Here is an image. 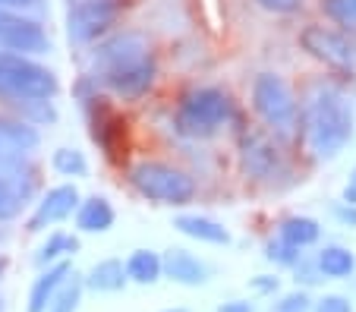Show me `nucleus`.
<instances>
[{
  "instance_id": "obj_1",
  "label": "nucleus",
  "mask_w": 356,
  "mask_h": 312,
  "mask_svg": "<svg viewBox=\"0 0 356 312\" xmlns=\"http://www.w3.org/2000/svg\"><path fill=\"white\" fill-rule=\"evenodd\" d=\"M92 76L120 101L145 98L158 79L155 51L142 32H114L95 41Z\"/></svg>"
},
{
  "instance_id": "obj_2",
  "label": "nucleus",
  "mask_w": 356,
  "mask_h": 312,
  "mask_svg": "<svg viewBox=\"0 0 356 312\" xmlns=\"http://www.w3.org/2000/svg\"><path fill=\"white\" fill-rule=\"evenodd\" d=\"M353 98L334 82H312L300 101V139L316 161H334L353 139Z\"/></svg>"
},
{
  "instance_id": "obj_3",
  "label": "nucleus",
  "mask_w": 356,
  "mask_h": 312,
  "mask_svg": "<svg viewBox=\"0 0 356 312\" xmlns=\"http://www.w3.org/2000/svg\"><path fill=\"white\" fill-rule=\"evenodd\" d=\"M249 104L281 145L300 139V98L281 73H259L249 85Z\"/></svg>"
},
{
  "instance_id": "obj_4",
  "label": "nucleus",
  "mask_w": 356,
  "mask_h": 312,
  "mask_svg": "<svg viewBox=\"0 0 356 312\" xmlns=\"http://www.w3.org/2000/svg\"><path fill=\"white\" fill-rule=\"evenodd\" d=\"M234 114H236V108H234V98H230L227 88L193 85L177 101L174 126H177V133H183L189 139H211L234 120Z\"/></svg>"
},
{
  "instance_id": "obj_5",
  "label": "nucleus",
  "mask_w": 356,
  "mask_h": 312,
  "mask_svg": "<svg viewBox=\"0 0 356 312\" xmlns=\"http://www.w3.org/2000/svg\"><path fill=\"white\" fill-rule=\"evenodd\" d=\"M129 186L139 192L142 199L155 205H168V208H183L195 199L199 186L189 170L177 167L170 161H158V158H142L129 167Z\"/></svg>"
},
{
  "instance_id": "obj_6",
  "label": "nucleus",
  "mask_w": 356,
  "mask_h": 312,
  "mask_svg": "<svg viewBox=\"0 0 356 312\" xmlns=\"http://www.w3.org/2000/svg\"><path fill=\"white\" fill-rule=\"evenodd\" d=\"M54 69H47L35 57L10 54L0 51V98H7L13 104H32V101H51L57 95Z\"/></svg>"
},
{
  "instance_id": "obj_7",
  "label": "nucleus",
  "mask_w": 356,
  "mask_h": 312,
  "mask_svg": "<svg viewBox=\"0 0 356 312\" xmlns=\"http://www.w3.org/2000/svg\"><path fill=\"white\" fill-rule=\"evenodd\" d=\"M236 161L240 174L252 183L271 186L287 174V155L284 145L271 136L265 126H243L236 136Z\"/></svg>"
},
{
  "instance_id": "obj_8",
  "label": "nucleus",
  "mask_w": 356,
  "mask_h": 312,
  "mask_svg": "<svg viewBox=\"0 0 356 312\" xmlns=\"http://www.w3.org/2000/svg\"><path fill=\"white\" fill-rule=\"evenodd\" d=\"M300 48L318 60L325 69H334L341 76H356V38L325 22H306L300 28Z\"/></svg>"
},
{
  "instance_id": "obj_9",
  "label": "nucleus",
  "mask_w": 356,
  "mask_h": 312,
  "mask_svg": "<svg viewBox=\"0 0 356 312\" xmlns=\"http://www.w3.org/2000/svg\"><path fill=\"white\" fill-rule=\"evenodd\" d=\"M127 13V0H76L67 13V38L76 48L95 44L117 28Z\"/></svg>"
},
{
  "instance_id": "obj_10",
  "label": "nucleus",
  "mask_w": 356,
  "mask_h": 312,
  "mask_svg": "<svg viewBox=\"0 0 356 312\" xmlns=\"http://www.w3.org/2000/svg\"><path fill=\"white\" fill-rule=\"evenodd\" d=\"M0 51L22 57H44L51 51V35L38 19L26 16L22 10L0 7Z\"/></svg>"
},
{
  "instance_id": "obj_11",
  "label": "nucleus",
  "mask_w": 356,
  "mask_h": 312,
  "mask_svg": "<svg viewBox=\"0 0 356 312\" xmlns=\"http://www.w3.org/2000/svg\"><path fill=\"white\" fill-rule=\"evenodd\" d=\"M82 104H86L88 126H92L88 129V133H92V142L108 158H117L120 149L127 145V123H123V117L117 114L108 98L98 95V92H95L92 98H86Z\"/></svg>"
},
{
  "instance_id": "obj_12",
  "label": "nucleus",
  "mask_w": 356,
  "mask_h": 312,
  "mask_svg": "<svg viewBox=\"0 0 356 312\" xmlns=\"http://www.w3.org/2000/svg\"><path fill=\"white\" fill-rule=\"evenodd\" d=\"M79 202H82V196H79V190H76V183L51 186V190H44L41 199L35 202V211H32V217H29L26 231L29 233H44L47 227L63 224L67 217L76 215Z\"/></svg>"
},
{
  "instance_id": "obj_13",
  "label": "nucleus",
  "mask_w": 356,
  "mask_h": 312,
  "mask_svg": "<svg viewBox=\"0 0 356 312\" xmlns=\"http://www.w3.org/2000/svg\"><path fill=\"white\" fill-rule=\"evenodd\" d=\"M41 145V133L29 120H7L0 117V174L19 167L29 161L35 149Z\"/></svg>"
},
{
  "instance_id": "obj_14",
  "label": "nucleus",
  "mask_w": 356,
  "mask_h": 312,
  "mask_svg": "<svg viewBox=\"0 0 356 312\" xmlns=\"http://www.w3.org/2000/svg\"><path fill=\"white\" fill-rule=\"evenodd\" d=\"M161 278L174 281L180 287H202L209 284L211 268L195 252L183 249V246H170L168 252H161Z\"/></svg>"
},
{
  "instance_id": "obj_15",
  "label": "nucleus",
  "mask_w": 356,
  "mask_h": 312,
  "mask_svg": "<svg viewBox=\"0 0 356 312\" xmlns=\"http://www.w3.org/2000/svg\"><path fill=\"white\" fill-rule=\"evenodd\" d=\"M70 278H73V265H70V258H63V262H54V265H47V268H41V274L35 278L32 290H29L26 312H44L47 306L54 303V297L60 293V287L67 284Z\"/></svg>"
},
{
  "instance_id": "obj_16",
  "label": "nucleus",
  "mask_w": 356,
  "mask_h": 312,
  "mask_svg": "<svg viewBox=\"0 0 356 312\" xmlns=\"http://www.w3.org/2000/svg\"><path fill=\"white\" fill-rule=\"evenodd\" d=\"M174 227L183 233V237L195 240V243H209V246H227L230 243V231L215 221L209 215H177Z\"/></svg>"
},
{
  "instance_id": "obj_17",
  "label": "nucleus",
  "mask_w": 356,
  "mask_h": 312,
  "mask_svg": "<svg viewBox=\"0 0 356 312\" xmlns=\"http://www.w3.org/2000/svg\"><path fill=\"white\" fill-rule=\"evenodd\" d=\"M73 217L82 233H108L117 221V208L111 205L108 196H88L79 202Z\"/></svg>"
},
{
  "instance_id": "obj_18",
  "label": "nucleus",
  "mask_w": 356,
  "mask_h": 312,
  "mask_svg": "<svg viewBox=\"0 0 356 312\" xmlns=\"http://www.w3.org/2000/svg\"><path fill=\"white\" fill-rule=\"evenodd\" d=\"M127 284H129V278H127V268H123L120 258H101L82 278V287L95 293H120Z\"/></svg>"
},
{
  "instance_id": "obj_19",
  "label": "nucleus",
  "mask_w": 356,
  "mask_h": 312,
  "mask_svg": "<svg viewBox=\"0 0 356 312\" xmlns=\"http://www.w3.org/2000/svg\"><path fill=\"white\" fill-rule=\"evenodd\" d=\"M277 237L284 243L296 246V249H309V246H316L322 240V224L309 215H290L277 224Z\"/></svg>"
},
{
  "instance_id": "obj_20",
  "label": "nucleus",
  "mask_w": 356,
  "mask_h": 312,
  "mask_svg": "<svg viewBox=\"0 0 356 312\" xmlns=\"http://www.w3.org/2000/svg\"><path fill=\"white\" fill-rule=\"evenodd\" d=\"M316 265L325 281H343L356 272V256L341 243H328L316 252Z\"/></svg>"
},
{
  "instance_id": "obj_21",
  "label": "nucleus",
  "mask_w": 356,
  "mask_h": 312,
  "mask_svg": "<svg viewBox=\"0 0 356 312\" xmlns=\"http://www.w3.org/2000/svg\"><path fill=\"white\" fill-rule=\"evenodd\" d=\"M129 284L152 287L161 281V252L155 249H133V256L123 262Z\"/></svg>"
},
{
  "instance_id": "obj_22",
  "label": "nucleus",
  "mask_w": 356,
  "mask_h": 312,
  "mask_svg": "<svg viewBox=\"0 0 356 312\" xmlns=\"http://www.w3.org/2000/svg\"><path fill=\"white\" fill-rule=\"evenodd\" d=\"M79 252V237H73V233H51V237L41 243V249L35 252V265L38 268H47V265H54V262H63V258L76 256Z\"/></svg>"
},
{
  "instance_id": "obj_23",
  "label": "nucleus",
  "mask_w": 356,
  "mask_h": 312,
  "mask_svg": "<svg viewBox=\"0 0 356 312\" xmlns=\"http://www.w3.org/2000/svg\"><path fill=\"white\" fill-rule=\"evenodd\" d=\"M318 10L334 28L356 35V0H318Z\"/></svg>"
},
{
  "instance_id": "obj_24",
  "label": "nucleus",
  "mask_w": 356,
  "mask_h": 312,
  "mask_svg": "<svg viewBox=\"0 0 356 312\" xmlns=\"http://www.w3.org/2000/svg\"><path fill=\"white\" fill-rule=\"evenodd\" d=\"M51 167L60 176H88V158H86V151L60 145V149L51 155Z\"/></svg>"
},
{
  "instance_id": "obj_25",
  "label": "nucleus",
  "mask_w": 356,
  "mask_h": 312,
  "mask_svg": "<svg viewBox=\"0 0 356 312\" xmlns=\"http://www.w3.org/2000/svg\"><path fill=\"white\" fill-rule=\"evenodd\" d=\"M82 293H86V287H82V278L73 272V278L67 281V284L60 287V293L54 297V303L47 306L44 312H76L82 303Z\"/></svg>"
},
{
  "instance_id": "obj_26",
  "label": "nucleus",
  "mask_w": 356,
  "mask_h": 312,
  "mask_svg": "<svg viewBox=\"0 0 356 312\" xmlns=\"http://www.w3.org/2000/svg\"><path fill=\"white\" fill-rule=\"evenodd\" d=\"M300 256H302V249L284 243L281 237H275V240L265 243V258H268L271 265H277V268H293V265L300 262Z\"/></svg>"
},
{
  "instance_id": "obj_27",
  "label": "nucleus",
  "mask_w": 356,
  "mask_h": 312,
  "mask_svg": "<svg viewBox=\"0 0 356 312\" xmlns=\"http://www.w3.org/2000/svg\"><path fill=\"white\" fill-rule=\"evenodd\" d=\"M290 272H293L296 287H302V290H306V287H316V284H322V281H325L322 272H318V265H316V256H306V252H302L300 262H296Z\"/></svg>"
},
{
  "instance_id": "obj_28",
  "label": "nucleus",
  "mask_w": 356,
  "mask_h": 312,
  "mask_svg": "<svg viewBox=\"0 0 356 312\" xmlns=\"http://www.w3.org/2000/svg\"><path fill=\"white\" fill-rule=\"evenodd\" d=\"M22 205L26 202H22L19 192L13 190V183L0 174V221H13V217L22 211Z\"/></svg>"
},
{
  "instance_id": "obj_29",
  "label": "nucleus",
  "mask_w": 356,
  "mask_h": 312,
  "mask_svg": "<svg viewBox=\"0 0 356 312\" xmlns=\"http://www.w3.org/2000/svg\"><path fill=\"white\" fill-rule=\"evenodd\" d=\"M275 312H309L312 309V297L302 287H296L293 293H284V297H277L275 303Z\"/></svg>"
},
{
  "instance_id": "obj_30",
  "label": "nucleus",
  "mask_w": 356,
  "mask_h": 312,
  "mask_svg": "<svg viewBox=\"0 0 356 312\" xmlns=\"http://www.w3.org/2000/svg\"><path fill=\"white\" fill-rule=\"evenodd\" d=\"M312 312H353V303L343 293H325L322 299H312Z\"/></svg>"
},
{
  "instance_id": "obj_31",
  "label": "nucleus",
  "mask_w": 356,
  "mask_h": 312,
  "mask_svg": "<svg viewBox=\"0 0 356 312\" xmlns=\"http://www.w3.org/2000/svg\"><path fill=\"white\" fill-rule=\"evenodd\" d=\"M256 7H262L265 13H277V16H290L296 10H302L306 0H252Z\"/></svg>"
},
{
  "instance_id": "obj_32",
  "label": "nucleus",
  "mask_w": 356,
  "mask_h": 312,
  "mask_svg": "<svg viewBox=\"0 0 356 312\" xmlns=\"http://www.w3.org/2000/svg\"><path fill=\"white\" fill-rule=\"evenodd\" d=\"M249 290L259 297H275L281 290V278L277 274H256V278H249Z\"/></svg>"
},
{
  "instance_id": "obj_33",
  "label": "nucleus",
  "mask_w": 356,
  "mask_h": 312,
  "mask_svg": "<svg viewBox=\"0 0 356 312\" xmlns=\"http://www.w3.org/2000/svg\"><path fill=\"white\" fill-rule=\"evenodd\" d=\"M334 217L341 221L343 227H350V231H353V227H356V205L337 202V205H334Z\"/></svg>"
},
{
  "instance_id": "obj_34",
  "label": "nucleus",
  "mask_w": 356,
  "mask_h": 312,
  "mask_svg": "<svg viewBox=\"0 0 356 312\" xmlns=\"http://www.w3.org/2000/svg\"><path fill=\"white\" fill-rule=\"evenodd\" d=\"M218 312H256V306L249 299H227V303L218 306Z\"/></svg>"
},
{
  "instance_id": "obj_35",
  "label": "nucleus",
  "mask_w": 356,
  "mask_h": 312,
  "mask_svg": "<svg viewBox=\"0 0 356 312\" xmlns=\"http://www.w3.org/2000/svg\"><path fill=\"white\" fill-rule=\"evenodd\" d=\"M0 7H7V10H32V7H38V0H0Z\"/></svg>"
},
{
  "instance_id": "obj_36",
  "label": "nucleus",
  "mask_w": 356,
  "mask_h": 312,
  "mask_svg": "<svg viewBox=\"0 0 356 312\" xmlns=\"http://www.w3.org/2000/svg\"><path fill=\"white\" fill-rule=\"evenodd\" d=\"M341 202H347V205H356V186H343V196H341Z\"/></svg>"
},
{
  "instance_id": "obj_37",
  "label": "nucleus",
  "mask_w": 356,
  "mask_h": 312,
  "mask_svg": "<svg viewBox=\"0 0 356 312\" xmlns=\"http://www.w3.org/2000/svg\"><path fill=\"white\" fill-rule=\"evenodd\" d=\"M3 272H7V258L0 256V274H3Z\"/></svg>"
},
{
  "instance_id": "obj_38",
  "label": "nucleus",
  "mask_w": 356,
  "mask_h": 312,
  "mask_svg": "<svg viewBox=\"0 0 356 312\" xmlns=\"http://www.w3.org/2000/svg\"><path fill=\"white\" fill-rule=\"evenodd\" d=\"M161 312H189V309H183V306H174V309H161Z\"/></svg>"
},
{
  "instance_id": "obj_39",
  "label": "nucleus",
  "mask_w": 356,
  "mask_h": 312,
  "mask_svg": "<svg viewBox=\"0 0 356 312\" xmlns=\"http://www.w3.org/2000/svg\"><path fill=\"white\" fill-rule=\"evenodd\" d=\"M350 186H356V170H353V174H350Z\"/></svg>"
},
{
  "instance_id": "obj_40",
  "label": "nucleus",
  "mask_w": 356,
  "mask_h": 312,
  "mask_svg": "<svg viewBox=\"0 0 356 312\" xmlns=\"http://www.w3.org/2000/svg\"><path fill=\"white\" fill-rule=\"evenodd\" d=\"M0 312H3V299H0Z\"/></svg>"
}]
</instances>
